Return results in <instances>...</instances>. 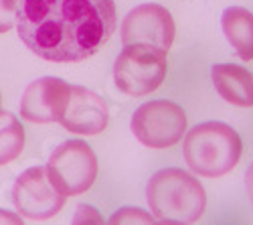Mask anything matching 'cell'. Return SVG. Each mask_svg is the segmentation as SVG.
<instances>
[{"label":"cell","mask_w":253,"mask_h":225,"mask_svg":"<svg viewBox=\"0 0 253 225\" xmlns=\"http://www.w3.org/2000/svg\"><path fill=\"white\" fill-rule=\"evenodd\" d=\"M241 136L225 122H203L184 136V160L201 177L217 179L231 173L241 158Z\"/></svg>","instance_id":"cell-3"},{"label":"cell","mask_w":253,"mask_h":225,"mask_svg":"<svg viewBox=\"0 0 253 225\" xmlns=\"http://www.w3.org/2000/svg\"><path fill=\"white\" fill-rule=\"evenodd\" d=\"M23 223V217L16 213H8V211H0V223Z\"/></svg>","instance_id":"cell-18"},{"label":"cell","mask_w":253,"mask_h":225,"mask_svg":"<svg viewBox=\"0 0 253 225\" xmlns=\"http://www.w3.org/2000/svg\"><path fill=\"white\" fill-rule=\"evenodd\" d=\"M71 86L59 77H41L20 97V116L35 124L59 122L67 108Z\"/></svg>","instance_id":"cell-9"},{"label":"cell","mask_w":253,"mask_h":225,"mask_svg":"<svg viewBox=\"0 0 253 225\" xmlns=\"http://www.w3.org/2000/svg\"><path fill=\"white\" fill-rule=\"evenodd\" d=\"M108 122H110V108L101 95H97L87 88L71 86L67 108L59 120L63 128L73 134L93 136L103 132Z\"/></svg>","instance_id":"cell-10"},{"label":"cell","mask_w":253,"mask_h":225,"mask_svg":"<svg viewBox=\"0 0 253 225\" xmlns=\"http://www.w3.org/2000/svg\"><path fill=\"white\" fill-rule=\"evenodd\" d=\"M245 189H247V197H249L251 205H253V162L249 165L247 175H245Z\"/></svg>","instance_id":"cell-17"},{"label":"cell","mask_w":253,"mask_h":225,"mask_svg":"<svg viewBox=\"0 0 253 225\" xmlns=\"http://www.w3.org/2000/svg\"><path fill=\"white\" fill-rule=\"evenodd\" d=\"M154 215L146 213L144 209L138 207H122L120 211H116L110 217V223H154Z\"/></svg>","instance_id":"cell-14"},{"label":"cell","mask_w":253,"mask_h":225,"mask_svg":"<svg viewBox=\"0 0 253 225\" xmlns=\"http://www.w3.org/2000/svg\"><path fill=\"white\" fill-rule=\"evenodd\" d=\"M18 0H0V33H8L16 25Z\"/></svg>","instance_id":"cell-15"},{"label":"cell","mask_w":253,"mask_h":225,"mask_svg":"<svg viewBox=\"0 0 253 225\" xmlns=\"http://www.w3.org/2000/svg\"><path fill=\"white\" fill-rule=\"evenodd\" d=\"M65 199L67 197L51 180L47 167L27 169L16 177L12 185V203L16 207V213H20V217L25 219H51L63 209Z\"/></svg>","instance_id":"cell-7"},{"label":"cell","mask_w":253,"mask_h":225,"mask_svg":"<svg viewBox=\"0 0 253 225\" xmlns=\"http://www.w3.org/2000/svg\"><path fill=\"white\" fill-rule=\"evenodd\" d=\"M174 35V18L160 4H142L132 8L122 25L124 45H150L168 51L172 47Z\"/></svg>","instance_id":"cell-8"},{"label":"cell","mask_w":253,"mask_h":225,"mask_svg":"<svg viewBox=\"0 0 253 225\" xmlns=\"http://www.w3.org/2000/svg\"><path fill=\"white\" fill-rule=\"evenodd\" d=\"M130 128L144 146L156 150L170 148L186 134V114L174 101H146L134 112Z\"/></svg>","instance_id":"cell-6"},{"label":"cell","mask_w":253,"mask_h":225,"mask_svg":"<svg viewBox=\"0 0 253 225\" xmlns=\"http://www.w3.org/2000/svg\"><path fill=\"white\" fill-rule=\"evenodd\" d=\"M73 223H103L99 211L91 205H79L77 213L73 217Z\"/></svg>","instance_id":"cell-16"},{"label":"cell","mask_w":253,"mask_h":225,"mask_svg":"<svg viewBox=\"0 0 253 225\" xmlns=\"http://www.w3.org/2000/svg\"><path fill=\"white\" fill-rule=\"evenodd\" d=\"M97 171V156L93 148L83 140L63 142L53 150L47 162V173L51 180L65 197L85 193L93 185Z\"/></svg>","instance_id":"cell-5"},{"label":"cell","mask_w":253,"mask_h":225,"mask_svg":"<svg viewBox=\"0 0 253 225\" xmlns=\"http://www.w3.org/2000/svg\"><path fill=\"white\" fill-rule=\"evenodd\" d=\"M25 148V128L10 112L0 110V167L16 160Z\"/></svg>","instance_id":"cell-13"},{"label":"cell","mask_w":253,"mask_h":225,"mask_svg":"<svg viewBox=\"0 0 253 225\" xmlns=\"http://www.w3.org/2000/svg\"><path fill=\"white\" fill-rule=\"evenodd\" d=\"M221 25L227 41L237 51L243 61L253 59V14L241 6H229L223 16Z\"/></svg>","instance_id":"cell-12"},{"label":"cell","mask_w":253,"mask_h":225,"mask_svg":"<svg viewBox=\"0 0 253 225\" xmlns=\"http://www.w3.org/2000/svg\"><path fill=\"white\" fill-rule=\"evenodd\" d=\"M146 199L158 223H195L207 207V193L201 180L182 169H164L152 175Z\"/></svg>","instance_id":"cell-2"},{"label":"cell","mask_w":253,"mask_h":225,"mask_svg":"<svg viewBox=\"0 0 253 225\" xmlns=\"http://www.w3.org/2000/svg\"><path fill=\"white\" fill-rule=\"evenodd\" d=\"M0 106H2V97H0Z\"/></svg>","instance_id":"cell-19"},{"label":"cell","mask_w":253,"mask_h":225,"mask_svg":"<svg viewBox=\"0 0 253 225\" xmlns=\"http://www.w3.org/2000/svg\"><path fill=\"white\" fill-rule=\"evenodd\" d=\"M211 79L225 101L239 108L253 106V75L245 67L233 63H219L211 69Z\"/></svg>","instance_id":"cell-11"},{"label":"cell","mask_w":253,"mask_h":225,"mask_svg":"<svg viewBox=\"0 0 253 225\" xmlns=\"http://www.w3.org/2000/svg\"><path fill=\"white\" fill-rule=\"evenodd\" d=\"M114 0H18L20 41L51 63H77L95 55L116 29Z\"/></svg>","instance_id":"cell-1"},{"label":"cell","mask_w":253,"mask_h":225,"mask_svg":"<svg viewBox=\"0 0 253 225\" xmlns=\"http://www.w3.org/2000/svg\"><path fill=\"white\" fill-rule=\"evenodd\" d=\"M166 77V51L150 45H124L114 63V81L122 93L142 97L160 88Z\"/></svg>","instance_id":"cell-4"}]
</instances>
